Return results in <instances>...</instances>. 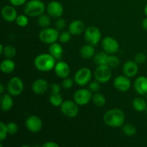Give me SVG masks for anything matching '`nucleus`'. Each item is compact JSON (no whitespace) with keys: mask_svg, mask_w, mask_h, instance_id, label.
I'll use <instances>...</instances> for the list:
<instances>
[{"mask_svg":"<svg viewBox=\"0 0 147 147\" xmlns=\"http://www.w3.org/2000/svg\"><path fill=\"white\" fill-rule=\"evenodd\" d=\"M103 121L110 127H121L124 124L125 114L121 109H110L105 113L103 116Z\"/></svg>","mask_w":147,"mask_h":147,"instance_id":"1","label":"nucleus"},{"mask_svg":"<svg viewBox=\"0 0 147 147\" xmlns=\"http://www.w3.org/2000/svg\"><path fill=\"white\" fill-rule=\"evenodd\" d=\"M56 63V59L50 53L38 55L34 60V67L41 72H49L53 70Z\"/></svg>","mask_w":147,"mask_h":147,"instance_id":"2","label":"nucleus"},{"mask_svg":"<svg viewBox=\"0 0 147 147\" xmlns=\"http://www.w3.org/2000/svg\"><path fill=\"white\" fill-rule=\"evenodd\" d=\"M45 5L41 0H30L27 1L24 7V12L30 17H38L44 14Z\"/></svg>","mask_w":147,"mask_h":147,"instance_id":"3","label":"nucleus"},{"mask_svg":"<svg viewBox=\"0 0 147 147\" xmlns=\"http://www.w3.org/2000/svg\"><path fill=\"white\" fill-rule=\"evenodd\" d=\"M59 34L60 32L56 28L47 27V28L42 29L40 32L39 38L43 43L51 45L58 40Z\"/></svg>","mask_w":147,"mask_h":147,"instance_id":"4","label":"nucleus"},{"mask_svg":"<svg viewBox=\"0 0 147 147\" xmlns=\"http://www.w3.org/2000/svg\"><path fill=\"white\" fill-rule=\"evenodd\" d=\"M94 77L96 80L100 83H106L111 80L112 77L111 67L107 65H98L94 72Z\"/></svg>","mask_w":147,"mask_h":147,"instance_id":"5","label":"nucleus"},{"mask_svg":"<svg viewBox=\"0 0 147 147\" xmlns=\"http://www.w3.org/2000/svg\"><path fill=\"white\" fill-rule=\"evenodd\" d=\"M7 91L12 96H17L24 90V83L18 76H14L7 83Z\"/></svg>","mask_w":147,"mask_h":147,"instance_id":"6","label":"nucleus"},{"mask_svg":"<svg viewBox=\"0 0 147 147\" xmlns=\"http://www.w3.org/2000/svg\"><path fill=\"white\" fill-rule=\"evenodd\" d=\"M101 32L100 30L96 26H89L84 32V37L86 41L88 44L96 45L101 40Z\"/></svg>","mask_w":147,"mask_h":147,"instance_id":"7","label":"nucleus"},{"mask_svg":"<svg viewBox=\"0 0 147 147\" xmlns=\"http://www.w3.org/2000/svg\"><path fill=\"white\" fill-rule=\"evenodd\" d=\"M60 108L61 113L68 118L76 117L79 113L78 105L74 100H64Z\"/></svg>","mask_w":147,"mask_h":147,"instance_id":"8","label":"nucleus"},{"mask_svg":"<svg viewBox=\"0 0 147 147\" xmlns=\"http://www.w3.org/2000/svg\"><path fill=\"white\" fill-rule=\"evenodd\" d=\"M93 95L89 89L81 88L76 90L73 96V100L78 106H85L90 103L92 100Z\"/></svg>","mask_w":147,"mask_h":147,"instance_id":"9","label":"nucleus"},{"mask_svg":"<svg viewBox=\"0 0 147 147\" xmlns=\"http://www.w3.org/2000/svg\"><path fill=\"white\" fill-rule=\"evenodd\" d=\"M92 78V72L88 67L79 69L74 76V80L76 84L80 86H84L88 84Z\"/></svg>","mask_w":147,"mask_h":147,"instance_id":"10","label":"nucleus"},{"mask_svg":"<svg viewBox=\"0 0 147 147\" xmlns=\"http://www.w3.org/2000/svg\"><path fill=\"white\" fill-rule=\"evenodd\" d=\"M101 47L103 51L110 55H113L119 50V44L113 37L107 36L101 40Z\"/></svg>","mask_w":147,"mask_h":147,"instance_id":"11","label":"nucleus"},{"mask_svg":"<svg viewBox=\"0 0 147 147\" xmlns=\"http://www.w3.org/2000/svg\"><path fill=\"white\" fill-rule=\"evenodd\" d=\"M25 126L27 130L32 133H38L42 128V121L39 116L32 115L27 119Z\"/></svg>","mask_w":147,"mask_h":147,"instance_id":"12","label":"nucleus"},{"mask_svg":"<svg viewBox=\"0 0 147 147\" xmlns=\"http://www.w3.org/2000/svg\"><path fill=\"white\" fill-rule=\"evenodd\" d=\"M113 86L115 88L121 92H126L131 87L130 78L126 76H119L114 79Z\"/></svg>","mask_w":147,"mask_h":147,"instance_id":"13","label":"nucleus"},{"mask_svg":"<svg viewBox=\"0 0 147 147\" xmlns=\"http://www.w3.org/2000/svg\"><path fill=\"white\" fill-rule=\"evenodd\" d=\"M47 12L53 18H60L64 12L63 4L57 1H50L47 7Z\"/></svg>","mask_w":147,"mask_h":147,"instance_id":"14","label":"nucleus"},{"mask_svg":"<svg viewBox=\"0 0 147 147\" xmlns=\"http://www.w3.org/2000/svg\"><path fill=\"white\" fill-rule=\"evenodd\" d=\"M1 16L2 18L7 22H13L16 21L18 14L14 6L5 5L1 9Z\"/></svg>","mask_w":147,"mask_h":147,"instance_id":"15","label":"nucleus"},{"mask_svg":"<svg viewBox=\"0 0 147 147\" xmlns=\"http://www.w3.org/2000/svg\"><path fill=\"white\" fill-rule=\"evenodd\" d=\"M55 73L58 78L64 79L69 77L70 73V68L69 65L65 61H59L56 63L54 68Z\"/></svg>","mask_w":147,"mask_h":147,"instance_id":"16","label":"nucleus"},{"mask_svg":"<svg viewBox=\"0 0 147 147\" xmlns=\"http://www.w3.org/2000/svg\"><path fill=\"white\" fill-rule=\"evenodd\" d=\"M49 84L45 79L39 78L34 80L32 84V90L37 95L44 94L48 90Z\"/></svg>","mask_w":147,"mask_h":147,"instance_id":"17","label":"nucleus"},{"mask_svg":"<svg viewBox=\"0 0 147 147\" xmlns=\"http://www.w3.org/2000/svg\"><path fill=\"white\" fill-rule=\"evenodd\" d=\"M139 67L138 63L136 61L128 60L124 63L123 66V74L129 78H133L138 73Z\"/></svg>","mask_w":147,"mask_h":147,"instance_id":"18","label":"nucleus"},{"mask_svg":"<svg viewBox=\"0 0 147 147\" xmlns=\"http://www.w3.org/2000/svg\"><path fill=\"white\" fill-rule=\"evenodd\" d=\"M134 88L138 94H147V77L139 76L134 82Z\"/></svg>","mask_w":147,"mask_h":147,"instance_id":"19","label":"nucleus"},{"mask_svg":"<svg viewBox=\"0 0 147 147\" xmlns=\"http://www.w3.org/2000/svg\"><path fill=\"white\" fill-rule=\"evenodd\" d=\"M86 28H85L84 22L80 20H73L69 24L68 31L72 35H80V34L84 32Z\"/></svg>","mask_w":147,"mask_h":147,"instance_id":"20","label":"nucleus"},{"mask_svg":"<svg viewBox=\"0 0 147 147\" xmlns=\"http://www.w3.org/2000/svg\"><path fill=\"white\" fill-rule=\"evenodd\" d=\"M11 96H12L10 94H2L1 96L0 103H1V109L3 111H9L13 107L14 102Z\"/></svg>","mask_w":147,"mask_h":147,"instance_id":"21","label":"nucleus"},{"mask_svg":"<svg viewBox=\"0 0 147 147\" xmlns=\"http://www.w3.org/2000/svg\"><path fill=\"white\" fill-rule=\"evenodd\" d=\"M63 48L62 45L57 42L50 45L49 47V53L53 56L56 60H60L63 55Z\"/></svg>","mask_w":147,"mask_h":147,"instance_id":"22","label":"nucleus"},{"mask_svg":"<svg viewBox=\"0 0 147 147\" xmlns=\"http://www.w3.org/2000/svg\"><path fill=\"white\" fill-rule=\"evenodd\" d=\"M16 67L15 63L11 59L6 58L5 60H2L0 65V69L2 73L5 74H10L14 70Z\"/></svg>","mask_w":147,"mask_h":147,"instance_id":"23","label":"nucleus"},{"mask_svg":"<svg viewBox=\"0 0 147 147\" xmlns=\"http://www.w3.org/2000/svg\"><path fill=\"white\" fill-rule=\"evenodd\" d=\"M96 53H95V48L93 45L90 44H86L82 46L80 50V55L84 59H90L93 57Z\"/></svg>","mask_w":147,"mask_h":147,"instance_id":"24","label":"nucleus"},{"mask_svg":"<svg viewBox=\"0 0 147 147\" xmlns=\"http://www.w3.org/2000/svg\"><path fill=\"white\" fill-rule=\"evenodd\" d=\"M110 54L103 52H98L96 53L93 56V61L97 65H107L108 60Z\"/></svg>","mask_w":147,"mask_h":147,"instance_id":"25","label":"nucleus"},{"mask_svg":"<svg viewBox=\"0 0 147 147\" xmlns=\"http://www.w3.org/2000/svg\"><path fill=\"white\" fill-rule=\"evenodd\" d=\"M132 106H133L134 109L136 111L142 112L145 111V110H146L147 103L143 98L137 97L134 99L133 102H132Z\"/></svg>","mask_w":147,"mask_h":147,"instance_id":"26","label":"nucleus"},{"mask_svg":"<svg viewBox=\"0 0 147 147\" xmlns=\"http://www.w3.org/2000/svg\"><path fill=\"white\" fill-rule=\"evenodd\" d=\"M49 101L52 106L55 107H60L62 103H63V98L60 93H52L51 95L49 97Z\"/></svg>","mask_w":147,"mask_h":147,"instance_id":"27","label":"nucleus"},{"mask_svg":"<svg viewBox=\"0 0 147 147\" xmlns=\"http://www.w3.org/2000/svg\"><path fill=\"white\" fill-rule=\"evenodd\" d=\"M50 16L48 14H42L37 17V24L39 27H42V29L47 28L51 24V20H50Z\"/></svg>","mask_w":147,"mask_h":147,"instance_id":"28","label":"nucleus"},{"mask_svg":"<svg viewBox=\"0 0 147 147\" xmlns=\"http://www.w3.org/2000/svg\"><path fill=\"white\" fill-rule=\"evenodd\" d=\"M92 101L94 103L96 106L98 108L103 107L105 106L106 103V100L105 96L103 94L99 93H96L94 95H93V98H92Z\"/></svg>","mask_w":147,"mask_h":147,"instance_id":"29","label":"nucleus"},{"mask_svg":"<svg viewBox=\"0 0 147 147\" xmlns=\"http://www.w3.org/2000/svg\"><path fill=\"white\" fill-rule=\"evenodd\" d=\"M122 131L126 136H129V137H132L136 135L137 131H136V128L134 125L131 124V123H126V124H123L122 126Z\"/></svg>","mask_w":147,"mask_h":147,"instance_id":"30","label":"nucleus"},{"mask_svg":"<svg viewBox=\"0 0 147 147\" xmlns=\"http://www.w3.org/2000/svg\"><path fill=\"white\" fill-rule=\"evenodd\" d=\"M16 54H17V50L15 47L11 45L4 46L2 55L6 58L12 59L13 57H15Z\"/></svg>","mask_w":147,"mask_h":147,"instance_id":"31","label":"nucleus"},{"mask_svg":"<svg viewBox=\"0 0 147 147\" xmlns=\"http://www.w3.org/2000/svg\"><path fill=\"white\" fill-rule=\"evenodd\" d=\"M120 59L117 56L110 55L109 57V60H108L107 65H109L111 68H116V67L120 65Z\"/></svg>","mask_w":147,"mask_h":147,"instance_id":"32","label":"nucleus"},{"mask_svg":"<svg viewBox=\"0 0 147 147\" xmlns=\"http://www.w3.org/2000/svg\"><path fill=\"white\" fill-rule=\"evenodd\" d=\"M16 23L18 26L22 27H26L29 24L28 16L26 14H20L16 20Z\"/></svg>","mask_w":147,"mask_h":147,"instance_id":"33","label":"nucleus"},{"mask_svg":"<svg viewBox=\"0 0 147 147\" xmlns=\"http://www.w3.org/2000/svg\"><path fill=\"white\" fill-rule=\"evenodd\" d=\"M71 35L69 31H63L59 34L58 40L61 43H67L71 39Z\"/></svg>","mask_w":147,"mask_h":147,"instance_id":"34","label":"nucleus"},{"mask_svg":"<svg viewBox=\"0 0 147 147\" xmlns=\"http://www.w3.org/2000/svg\"><path fill=\"white\" fill-rule=\"evenodd\" d=\"M7 134H9V133L7 124L1 121L0 122V141L1 142H2L7 138Z\"/></svg>","mask_w":147,"mask_h":147,"instance_id":"35","label":"nucleus"},{"mask_svg":"<svg viewBox=\"0 0 147 147\" xmlns=\"http://www.w3.org/2000/svg\"><path fill=\"white\" fill-rule=\"evenodd\" d=\"M100 83H99L98 80H93L88 83V89L92 93H98L100 88Z\"/></svg>","mask_w":147,"mask_h":147,"instance_id":"36","label":"nucleus"},{"mask_svg":"<svg viewBox=\"0 0 147 147\" xmlns=\"http://www.w3.org/2000/svg\"><path fill=\"white\" fill-rule=\"evenodd\" d=\"M7 126L9 135H14L18 131V126L14 122H9L7 124Z\"/></svg>","mask_w":147,"mask_h":147,"instance_id":"37","label":"nucleus"},{"mask_svg":"<svg viewBox=\"0 0 147 147\" xmlns=\"http://www.w3.org/2000/svg\"><path fill=\"white\" fill-rule=\"evenodd\" d=\"M73 84H74L73 80L69 77L65 78L63 79V82H62V86H63V88L66 89V90L72 88L73 86Z\"/></svg>","mask_w":147,"mask_h":147,"instance_id":"38","label":"nucleus"},{"mask_svg":"<svg viewBox=\"0 0 147 147\" xmlns=\"http://www.w3.org/2000/svg\"><path fill=\"white\" fill-rule=\"evenodd\" d=\"M134 60L138 63V64H143L146 62V56L144 53H139L135 55Z\"/></svg>","mask_w":147,"mask_h":147,"instance_id":"39","label":"nucleus"},{"mask_svg":"<svg viewBox=\"0 0 147 147\" xmlns=\"http://www.w3.org/2000/svg\"><path fill=\"white\" fill-rule=\"evenodd\" d=\"M55 28L58 30H63L66 27V21L63 18H57L55 22Z\"/></svg>","mask_w":147,"mask_h":147,"instance_id":"40","label":"nucleus"},{"mask_svg":"<svg viewBox=\"0 0 147 147\" xmlns=\"http://www.w3.org/2000/svg\"><path fill=\"white\" fill-rule=\"evenodd\" d=\"M50 89H51V92L53 93H59L61 91V87L57 83H53L50 86Z\"/></svg>","mask_w":147,"mask_h":147,"instance_id":"41","label":"nucleus"},{"mask_svg":"<svg viewBox=\"0 0 147 147\" xmlns=\"http://www.w3.org/2000/svg\"><path fill=\"white\" fill-rule=\"evenodd\" d=\"M9 2L11 5L14 6V7H20V6L26 4L27 0H9Z\"/></svg>","mask_w":147,"mask_h":147,"instance_id":"42","label":"nucleus"},{"mask_svg":"<svg viewBox=\"0 0 147 147\" xmlns=\"http://www.w3.org/2000/svg\"><path fill=\"white\" fill-rule=\"evenodd\" d=\"M43 147H58L59 144H58L55 143V142H47L46 143H45L44 144H42Z\"/></svg>","mask_w":147,"mask_h":147,"instance_id":"43","label":"nucleus"},{"mask_svg":"<svg viewBox=\"0 0 147 147\" xmlns=\"http://www.w3.org/2000/svg\"><path fill=\"white\" fill-rule=\"evenodd\" d=\"M142 27L144 30H147V17H146L145 19H144V20L142 21Z\"/></svg>","mask_w":147,"mask_h":147,"instance_id":"44","label":"nucleus"},{"mask_svg":"<svg viewBox=\"0 0 147 147\" xmlns=\"http://www.w3.org/2000/svg\"><path fill=\"white\" fill-rule=\"evenodd\" d=\"M4 91H5V88H4V85L1 83V84L0 85V93H1V95L4 94Z\"/></svg>","mask_w":147,"mask_h":147,"instance_id":"45","label":"nucleus"},{"mask_svg":"<svg viewBox=\"0 0 147 147\" xmlns=\"http://www.w3.org/2000/svg\"><path fill=\"white\" fill-rule=\"evenodd\" d=\"M4 46L3 45V44L0 45V54H1V55H2L3 50H4Z\"/></svg>","mask_w":147,"mask_h":147,"instance_id":"46","label":"nucleus"},{"mask_svg":"<svg viewBox=\"0 0 147 147\" xmlns=\"http://www.w3.org/2000/svg\"><path fill=\"white\" fill-rule=\"evenodd\" d=\"M144 13H145V14L147 16V4L145 5V7H144Z\"/></svg>","mask_w":147,"mask_h":147,"instance_id":"47","label":"nucleus"},{"mask_svg":"<svg viewBox=\"0 0 147 147\" xmlns=\"http://www.w3.org/2000/svg\"><path fill=\"white\" fill-rule=\"evenodd\" d=\"M145 112H146V115H147V107H146V110H145Z\"/></svg>","mask_w":147,"mask_h":147,"instance_id":"48","label":"nucleus"}]
</instances>
